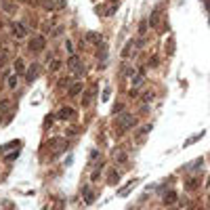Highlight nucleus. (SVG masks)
Here are the masks:
<instances>
[{
  "label": "nucleus",
  "instance_id": "nucleus-1",
  "mask_svg": "<svg viewBox=\"0 0 210 210\" xmlns=\"http://www.w3.org/2000/svg\"><path fill=\"white\" fill-rule=\"evenodd\" d=\"M25 25L21 23V21H15L13 23V34H15V38H25Z\"/></svg>",
  "mask_w": 210,
  "mask_h": 210
},
{
  "label": "nucleus",
  "instance_id": "nucleus-2",
  "mask_svg": "<svg viewBox=\"0 0 210 210\" xmlns=\"http://www.w3.org/2000/svg\"><path fill=\"white\" fill-rule=\"evenodd\" d=\"M40 48H44V38L42 36H36L30 40V50H40Z\"/></svg>",
  "mask_w": 210,
  "mask_h": 210
},
{
  "label": "nucleus",
  "instance_id": "nucleus-3",
  "mask_svg": "<svg viewBox=\"0 0 210 210\" xmlns=\"http://www.w3.org/2000/svg\"><path fill=\"white\" fill-rule=\"evenodd\" d=\"M67 65H70V70L74 71V74H84V67H82V63H80V61H78L76 57H71Z\"/></svg>",
  "mask_w": 210,
  "mask_h": 210
},
{
  "label": "nucleus",
  "instance_id": "nucleus-4",
  "mask_svg": "<svg viewBox=\"0 0 210 210\" xmlns=\"http://www.w3.org/2000/svg\"><path fill=\"white\" fill-rule=\"evenodd\" d=\"M74 116V109H70V107H65V109H61L57 114V118L59 120H70V118Z\"/></svg>",
  "mask_w": 210,
  "mask_h": 210
},
{
  "label": "nucleus",
  "instance_id": "nucleus-5",
  "mask_svg": "<svg viewBox=\"0 0 210 210\" xmlns=\"http://www.w3.org/2000/svg\"><path fill=\"white\" fill-rule=\"evenodd\" d=\"M82 88H84V86H82V82H76V84H71L70 95H71V97H76V95H80V93H82Z\"/></svg>",
  "mask_w": 210,
  "mask_h": 210
},
{
  "label": "nucleus",
  "instance_id": "nucleus-6",
  "mask_svg": "<svg viewBox=\"0 0 210 210\" xmlns=\"http://www.w3.org/2000/svg\"><path fill=\"white\" fill-rule=\"evenodd\" d=\"M86 38H88V42H95V44H101V36L97 34V32H88V34H86Z\"/></svg>",
  "mask_w": 210,
  "mask_h": 210
},
{
  "label": "nucleus",
  "instance_id": "nucleus-7",
  "mask_svg": "<svg viewBox=\"0 0 210 210\" xmlns=\"http://www.w3.org/2000/svg\"><path fill=\"white\" fill-rule=\"evenodd\" d=\"M172 202H176V191H170V193H166L164 196V204L168 206V204H172Z\"/></svg>",
  "mask_w": 210,
  "mask_h": 210
},
{
  "label": "nucleus",
  "instance_id": "nucleus-8",
  "mask_svg": "<svg viewBox=\"0 0 210 210\" xmlns=\"http://www.w3.org/2000/svg\"><path fill=\"white\" fill-rule=\"evenodd\" d=\"M48 70H50V71H59V70H61V61H59V59H53L50 65H48Z\"/></svg>",
  "mask_w": 210,
  "mask_h": 210
},
{
  "label": "nucleus",
  "instance_id": "nucleus-9",
  "mask_svg": "<svg viewBox=\"0 0 210 210\" xmlns=\"http://www.w3.org/2000/svg\"><path fill=\"white\" fill-rule=\"evenodd\" d=\"M120 122H122V128H130V126H132V118L130 116H124Z\"/></svg>",
  "mask_w": 210,
  "mask_h": 210
},
{
  "label": "nucleus",
  "instance_id": "nucleus-10",
  "mask_svg": "<svg viewBox=\"0 0 210 210\" xmlns=\"http://www.w3.org/2000/svg\"><path fill=\"white\" fill-rule=\"evenodd\" d=\"M36 76H38V65H32V67H30V76H27V80L32 82Z\"/></svg>",
  "mask_w": 210,
  "mask_h": 210
},
{
  "label": "nucleus",
  "instance_id": "nucleus-11",
  "mask_svg": "<svg viewBox=\"0 0 210 210\" xmlns=\"http://www.w3.org/2000/svg\"><path fill=\"white\" fill-rule=\"evenodd\" d=\"M15 70L21 74V70H23V61H21V59H17V61H15Z\"/></svg>",
  "mask_w": 210,
  "mask_h": 210
},
{
  "label": "nucleus",
  "instance_id": "nucleus-12",
  "mask_svg": "<svg viewBox=\"0 0 210 210\" xmlns=\"http://www.w3.org/2000/svg\"><path fill=\"white\" fill-rule=\"evenodd\" d=\"M118 179H120V176L116 175V170H111V175H109V183H118Z\"/></svg>",
  "mask_w": 210,
  "mask_h": 210
},
{
  "label": "nucleus",
  "instance_id": "nucleus-13",
  "mask_svg": "<svg viewBox=\"0 0 210 210\" xmlns=\"http://www.w3.org/2000/svg\"><path fill=\"white\" fill-rule=\"evenodd\" d=\"M15 84H17V78H15V76H11V78H9V86H11V88H15Z\"/></svg>",
  "mask_w": 210,
  "mask_h": 210
},
{
  "label": "nucleus",
  "instance_id": "nucleus-14",
  "mask_svg": "<svg viewBox=\"0 0 210 210\" xmlns=\"http://www.w3.org/2000/svg\"><path fill=\"white\" fill-rule=\"evenodd\" d=\"M84 198H86V202H88V204L93 202V196H91V191H84Z\"/></svg>",
  "mask_w": 210,
  "mask_h": 210
},
{
  "label": "nucleus",
  "instance_id": "nucleus-15",
  "mask_svg": "<svg viewBox=\"0 0 210 210\" xmlns=\"http://www.w3.org/2000/svg\"><path fill=\"white\" fill-rule=\"evenodd\" d=\"M141 80H143V74H139V76H135V84H139Z\"/></svg>",
  "mask_w": 210,
  "mask_h": 210
},
{
  "label": "nucleus",
  "instance_id": "nucleus-16",
  "mask_svg": "<svg viewBox=\"0 0 210 210\" xmlns=\"http://www.w3.org/2000/svg\"><path fill=\"white\" fill-rule=\"evenodd\" d=\"M208 202H210V200H208Z\"/></svg>",
  "mask_w": 210,
  "mask_h": 210
}]
</instances>
